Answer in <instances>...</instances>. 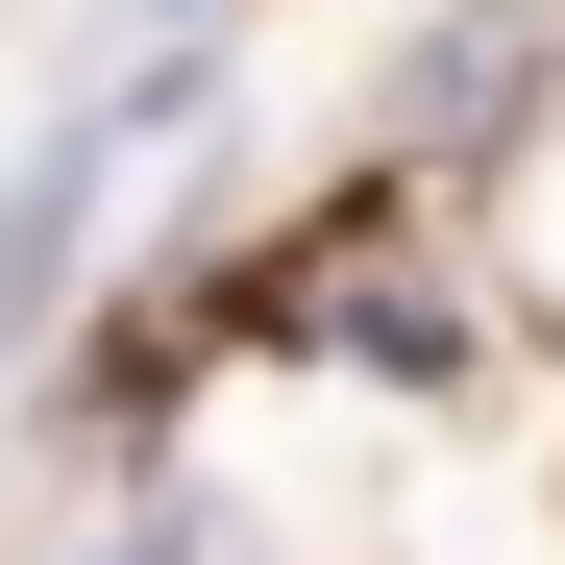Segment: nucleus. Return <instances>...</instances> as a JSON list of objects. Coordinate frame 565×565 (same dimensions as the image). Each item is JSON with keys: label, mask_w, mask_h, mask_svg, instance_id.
Wrapping results in <instances>:
<instances>
[{"label": "nucleus", "mask_w": 565, "mask_h": 565, "mask_svg": "<svg viewBox=\"0 0 565 565\" xmlns=\"http://www.w3.org/2000/svg\"><path fill=\"white\" fill-rule=\"evenodd\" d=\"M172 99H198V74H124V99H74L25 172H0V320H50V296H74V246H99V198L172 148Z\"/></svg>", "instance_id": "1"}]
</instances>
